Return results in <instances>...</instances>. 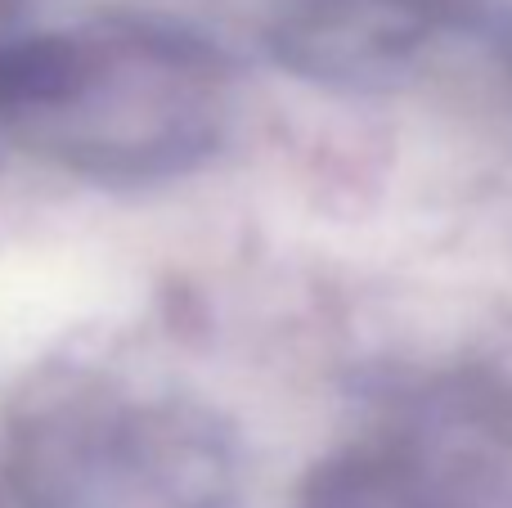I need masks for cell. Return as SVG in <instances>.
Wrapping results in <instances>:
<instances>
[{"label": "cell", "instance_id": "obj_1", "mask_svg": "<svg viewBox=\"0 0 512 508\" xmlns=\"http://www.w3.org/2000/svg\"><path fill=\"white\" fill-rule=\"evenodd\" d=\"M234 122V72L194 27L99 14L0 41V131L90 185L198 171Z\"/></svg>", "mask_w": 512, "mask_h": 508}, {"label": "cell", "instance_id": "obj_2", "mask_svg": "<svg viewBox=\"0 0 512 508\" xmlns=\"http://www.w3.org/2000/svg\"><path fill=\"white\" fill-rule=\"evenodd\" d=\"M14 508H234L239 450L194 396L68 378L23 410Z\"/></svg>", "mask_w": 512, "mask_h": 508}, {"label": "cell", "instance_id": "obj_3", "mask_svg": "<svg viewBox=\"0 0 512 508\" xmlns=\"http://www.w3.org/2000/svg\"><path fill=\"white\" fill-rule=\"evenodd\" d=\"M360 455L387 508H512V378L459 369L414 387Z\"/></svg>", "mask_w": 512, "mask_h": 508}, {"label": "cell", "instance_id": "obj_4", "mask_svg": "<svg viewBox=\"0 0 512 508\" xmlns=\"http://www.w3.org/2000/svg\"><path fill=\"white\" fill-rule=\"evenodd\" d=\"M512 36L499 0H265L261 32L297 77L337 90H387L414 77L445 41L468 32Z\"/></svg>", "mask_w": 512, "mask_h": 508}]
</instances>
